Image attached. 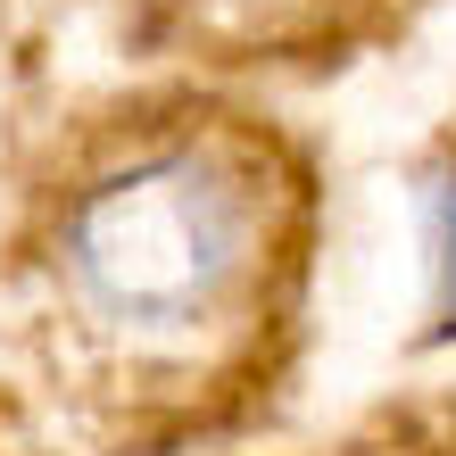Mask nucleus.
<instances>
[{"mask_svg": "<svg viewBox=\"0 0 456 456\" xmlns=\"http://www.w3.org/2000/svg\"><path fill=\"white\" fill-rule=\"evenodd\" d=\"M274 183L232 133H150L59 200V290L117 348H191L265 290Z\"/></svg>", "mask_w": 456, "mask_h": 456, "instance_id": "f257e3e1", "label": "nucleus"}]
</instances>
